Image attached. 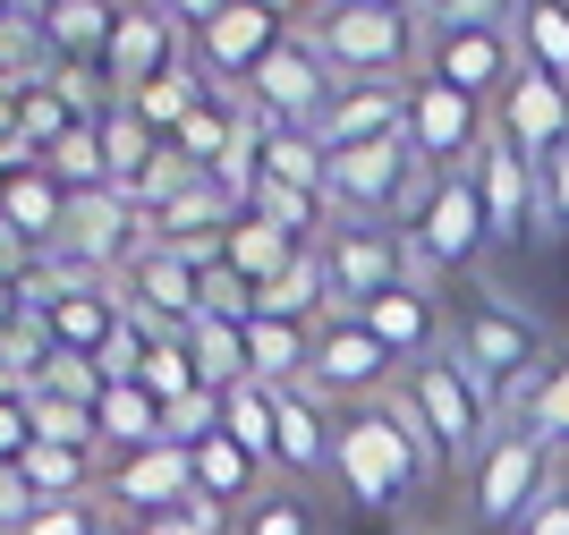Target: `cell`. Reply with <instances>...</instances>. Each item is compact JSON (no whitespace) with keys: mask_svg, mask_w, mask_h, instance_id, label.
Masks as SVG:
<instances>
[{"mask_svg":"<svg viewBox=\"0 0 569 535\" xmlns=\"http://www.w3.org/2000/svg\"><path fill=\"white\" fill-rule=\"evenodd\" d=\"M221 434H230V443L247 450L256 467H272V443H281V392H263V383L230 392V408H221Z\"/></svg>","mask_w":569,"mask_h":535,"instance_id":"1f68e13d","label":"cell"},{"mask_svg":"<svg viewBox=\"0 0 569 535\" xmlns=\"http://www.w3.org/2000/svg\"><path fill=\"white\" fill-rule=\"evenodd\" d=\"M519 51H527V69H545V77L569 86V0H527Z\"/></svg>","mask_w":569,"mask_h":535,"instance_id":"d6a6232c","label":"cell"},{"mask_svg":"<svg viewBox=\"0 0 569 535\" xmlns=\"http://www.w3.org/2000/svg\"><path fill=\"white\" fill-rule=\"evenodd\" d=\"M102 493H111L128 518H162V511H179V502H196V450H179V443L128 450V459H111Z\"/></svg>","mask_w":569,"mask_h":535,"instance_id":"d6986e66","label":"cell"},{"mask_svg":"<svg viewBox=\"0 0 569 535\" xmlns=\"http://www.w3.org/2000/svg\"><path fill=\"white\" fill-rule=\"evenodd\" d=\"M43 324H51V340H60L69 357H102V349L119 340V331H128V306H119V280H102V289H69V298L51 306Z\"/></svg>","mask_w":569,"mask_h":535,"instance_id":"7402d4cb","label":"cell"},{"mask_svg":"<svg viewBox=\"0 0 569 535\" xmlns=\"http://www.w3.org/2000/svg\"><path fill=\"white\" fill-rule=\"evenodd\" d=\"M527 425H536L552 450H569V349L552 357V374L536 383V399H527Z\"/></svg>","mask_w":569,"mask_h":535,"instance_id":"f35d334b","label":"cell"},{"mask_svg":"<svg viewBox=\"0 0 569 535\" xmlns=\"http://www.w3.org/2000/svg\"><path fill=\"white\" fill-rule=\"evenodd\" d=\"M527 0H433V34H519Z\"/></svg>","mask_w":569,"mask_h":535,"instance_id":"e575fe53","label":"cell"},{"mask_svg":"<svg viewBox=\"0 0 569 535\" xmlns=\"http://www.w3.org/2000/svg\"><path fill=\"white\" fill-rule=\"evenodd\" d=\"M433 467H442V459H433V443L417 434V417H408L400 399H375V408H357V417L332 425V476L366 502V511L408 502Z\"/></svg>","mask_w":569,"mask_h":535,"instance_id":"3957f363","label":"cell"},{"mask_svg":"<svg viewBox=\"0 0 569 535\" xmlns=\"http://www.w3.org/2000/svg\"><path fill=\"white\" fill-rule=\"evenodd\" d=\"M247 366H256L263 392H307L315 324H272V315H256V324H247Z\"/></svg>","mask_w":569,"mask_h":535,"instance_id":"cb8c5ba5","label":"cell"},{"mask_svg":"<svg viewBox=\"0 0 569 535\" xmlns=\"http://www.w3.org/2000/svg\"><path fill=\"white\" fill-rule=\"evenodd\" d=\"M26 493L34 502H94V450H60V443H34L18 459Z\"/></svg>","mask_w":569,"mask_h":535,"instance_id":"4dcf8cb0","label":"cell"},{"mask_svg":"<svg viewBox=\"0 0 569 535\" xmlns=\"http://www.w3.org/2000/svg\"><path fill=\"white\" fill-rule=\"evenodd\" d=\"M94 137H102V162H111V187H119V196H137L144 170L162 162V137H153L128 102H94Z\"/></svg>","mask_w":569,"mask_h":535,"instance_id":"d4e9b609","label":"cell"},{"mask_svg":"<svg viewBox=\"0 0 569 535\" xmlns=\"http://www.w3.org/2000/svg\"><path fill=\"white\" fill-rule=\"evenodd\" d=\"M26 399H34V443H60V450H102L94 408H77V399H43V392H26Z\"/></svg>","mask_w":569,"mask_h":535,"instance_id":"8d00e7d4","label":"cell"},{"mask_svg":"<svg viewBox=\"0 0 569 535\" xmlns=\"http://www.w3.org/2000/svg\"><path fill=\"white\" fill-rule=\"evenodd\" d=\"M119 18H128V0H51L43 9V43H51V60H60V77L94 69L102 43L119 34Z\"/></svg>","mask_w":569,"mask_h":535,"instance_id":"44dd1931","label":"cell"},{"mask_svg":"<svg viewBox=\"0 0 569 535\" xmlns=\"http://www.w3.org/2000/svg\"><path fill=\"white\" fill-rule=\"evenodd\" d=\"M144 392L162 399H188V392H204V383H196V357H188V340H153V357H144V374H137Z\"/></svg>","mask_w":569,"mask_h":535,"instance_id":"ab89813d","label":"cell"},{"mask_svg":"<svg viewBox=\"0 0 569 535\" xmlns=\"http://www.w3.org/2000/svg\"><path fill=\"white\" fill-rule=\"evenodd\" d=\"M34 392H43V399H77V408H94V399L111 392V383H102V366H94V357H69V349H60V357H51V374L34 383Z\"/></svg>","mask_w":569,"mask_h":535,"instance_id":"60d3db41","label":"cell"},{"mask_svg":"<svg viewBox=\"0 0 569 535\" xmlns=\"http://www.w3.org/2000/svg\"><path fill=\"white\" fill-rule=\"evenodd\" d=\"M552 459H561V450H552L527 417H501V434L485 443V459L468 467V527L476 535H519L527 511L561 485Z\"/></svg>","mask_w":569,"mask_h":535,"instance_id":"5b68a950","label":"cell"},{"mask_svg":"<svg viewBox=\"0 0 569 535\" xmlns=\"http://www.w3.org/2000/svg\"><path fill=\"white\" fill-rule=\"evenodd\" d=\"M94 434L111 459H128V450H153L162 443V399L144 392V383H111V392L94 399Z\"/></svg>","mask_w":569,"mask_h":535,"instance_id":"4316f807","label":"cell"},{"mask_svg":"<svg viewBox=\"0 0 569 535\" xmlns=\"http://www.w3.org/2000/svg\"><path fill=\"white\" fill-rule=\"evenodd\" d=\"M357 324L375 331L400 366H426V357L451 349V306H442L433 280H400V289H382L375 306H357Z\"/></svg>","mask_w":569,"mask_h":535,"instance_id":"e0dca14e","label":"cell"},{"mask_svg":"<svg viewBox=\"0 0 569 535\" xmlns=\"http://www.w3.org/2000/svg\"><path fill=\"white\" fill-rule=\"evenodd\" d=\"M485 137H493V111L485 102H468L459 86H442V77H408V145L426 153V170L442 179V170H468L476 153H485Z\"/></svg>","mask_w":569,"mask_h":535,"instance_id":"8fae6325","label":"cell"},{"mask_svg":"<svg viewBox=\"0 0 569 535\" xmlns=\"http://www.w3.org/2000/svg\"><path fill=\"white\" fill-rule=\"evenodd\" d=\"M204 264L213 256H179V247H144L128 273H119V306L137 315L144 331H162V340H179V331L204 315Z\"/></svg>","mask_w":569,"mask_h":535,"instance_id":"7c38bea8","label":"cell"},{"mask_svg":"<svg viewBox=\"0 0 569 535\" xmlns=\"http://www.w3.org/2000/svg\"><path fill=\"white\" fill-rule=\"evenodd\" d=\"M400 374L408 366L382 349L366 324H357L349 306H332V315L315 324V366H307V392L315 399H357V408H375V399H391Z\"/></svg>","mask_w":569,"mask_h":535,"instance_id":"30bf717a","label":"cell"},{"mask_svg":"<svg viewBox=\"0 0 569 535\" xmlns=\"http://www.w3.org/2000/svg\"><path fill=\"white\" fill-rule=\"evenodd\" d=\"M102 535H128V527H102Z\"/></svg>","mask_w":569,"mask_h":535,"instance_id":"f5cc1de1","label":"cell"},{"mask_svg":"<svg viewBox=\"0 0 569 535\" xmlns=\"http://www.w3.org/2000/svg\"><path fill=\"white\" fill-rule=\"evenodd\" d=\"M43 170H51L60 187H69V196H94V187H111V162H102L94 119H86V128H69V137L51 145V153H43Z\"/></svg>","mask_w":569,"mask_h":535,"instance_id":"836d02e7","label":"cell"},{"mask_svg":"<svg viewBox=\"0 0 569 535\" xmlns=\"http://www.w3.org/2000/svg\"><path fill=\"white\" fill-rule=\"evenodd\" d=\"M26 535H102V518H94V502H43L26 518Z\"/></svg>","mask_w":569,"mask_h":535,"instance_id":"f6af8a7d","label":"cell"},{"mask_svg":"<svg viewBox=\"0 0 569 535\" xmlns=\"http://www.w3.org/2000/svg\"><path fill=\"white\" fill-rule=\"evenodd\" d=\"M230 527H238V518L213 511V502L196 493V502H179V511H162V518H137L128 535H230Z\"/></svg>","mask_w":569,"mask_h":535,"instance_id":"b9f144b4","label":"cell"},{"mask_svg":"<svg viewBox=\"0 0 569 535\" xmlns=\"http://www.w3.org/2000/svg\"><path fill=\"white\" fill-rule=\"evenodd\" d=\"M323 256V273H332V306H375L382 289H400L408 280V247L400 230H366V221H332V238L315 247Z\"/></svg>","mask_w":569,"mask_h":535,"instance_id":"5bb4252c","label":"cell"},{"mask_svg":"<svg viewBox=\"0 0 569 535\" xmlns=\"http://www.w3.org/2000/svg\"><path fill=\"white\" fill-rule=\"evenodd\" d=\"M247 119H256V111H247ZM256 128H263V119H256ZM263 179L332 196V153L315 145V128H263Z\"/></svg>","mask_w":569,"mask_h":535,"instance_id":"f546056e","label":"cell"},{"mask_svg":"<svg viewBox=\"0 0 569 535\" xmlns=\"http://www.w3.org/2000/svg\"><path fill=\"white\" fill-rule=\"evenodd\" d=\"M0 18H9V0H0Z\"/></svg>","mask_w":569,"mask_h":535,"instance_id":"db71d44e","label":"cell"},{"mask_svg":"<svg viewBox=\"0 0 569 535\" xmlns=\"http://www.w3.org/2000/svg\"><path fill=\"white\" fill-rule=\"evenodd\" d=\"M307 43L332 60L340 86H408L426 69L433 26L391 0H323V9H307Z\"/></svg>","mask_w":569,"mask_h":535,"instance_id":"7a4b0ae2","label":"cell"},{"mask_svg":"<svg viewBox=\"0 0 569 535\" xmlns=\"http://www.w3.org/2000/svg\"><path fill=\"white\" fill-rule=\"evenodd\" d=\"M519 69H527L519 34H433V43H426V77L459 86L468 102H485V111L510 93V77H519Z\"/></svg>","mask_w":569,"mask_h":535,"instance_id":"ac0fdd59","label":"cell"},{"mask_svg":"<svg viewBox=\"0 0 569 535\" xmlns=\"http://www.w3.org/2000/svg\"><path fill=\"white\" fill-rule=\"evenodd\" d=\"M26 264H34V247L18 238V221H0V280H18Z\"/></svg>","mask_w":569,"mask_h":535,"instance_id":"681fc988","label":"cell"},{"mask_svg":"<svg viewBox=\"0 0 569 535\" xmlns=\"http://www.w3.org/2000/svg\"><path fill=\"white\" fill-rule=\"evenodd\" d=\"M493 137L519 153V162L545 170L552 153H569V86L545 69H519L510 77V93L493 102Z\"/></svg>","mask_w":569,"mask_h":535,"instance_id":"9a60e30c","label":"cell"},{"mask_svg":"<svg viewBox=\"0 0 569 535\" xmlns=\"http://www.w3.org/2000/svg\"><path fill=\"white\" fill-rule=\"evenodd\" d=\"M545 221H552V230H569V153H552V162H545Z\"/></svg>","mask_w":569,"mask_h":535,"instance_id":"bcb514c9","label":"cell"},{"mask_svg":"<svg viewBox=\"0 0 569 535\" xmlns=\"http://www.w3.org/2000/svg\"><path fill=\"white\" fill-rule=\"evenodd\" d=\"M298 26H307V18H298L289 0H230L221 18H204L188 34V51H196V69L213 77V86L247 93V86H256V69L289 43V34H298Z\"/></svg>","mask_w":569,"mask_h":535,"instance_id":"ba28073f","label":"cell"},{"mask_svg":"<svg viewBox=\"0 0 569 535\" xmlns=\"http://www.w3.org/2000/svg\"><path fill=\"white\" fill-rule=\"evenodd\" d=\"M298 256H307V247H298L289 230H272L263 212H238V221H230V238H221V264H230V273L247 280L256 298H263V289H272V280H281Z\"/></svg>","mask_w":569,"mask_h":535,"instance_id":"603a6c76","label":"cell"},{"mask_svg":"<svg viewBox=\"0 0 569 535\" xmlns=\"http://www.w3.org/2000/svg\"><path fill=\"white\" fill-rule=\"evenodd\" d=\"M519 535H569V485H552L536 511H527V527Z\"/></svg>","mask_w":569,"mask_h":535,"instance_id":"7dc6e473","label":"cell"},{"mask_svg":"<svg viewBox=\"0 0 569 535\" xmlns=\"http://www.w3.org/2000/svg\"><path fill=\"white\" fill-rule=\"evenodd\" d=\"M391 9H408V18H433V0H391Z\"/></svg>","mask_w":569,"mask_h":535,"instance_id":"f907efd6","label":"cell"},{"mask_svg":"<svg viewBox=\"0 0 569 535\" xmlns=\"http://www.w3.org/2000/svg\"><path fill=\"white\" fill-rule=\"evenodd\" d=\"M332 93H340L332 60H323V51L307 43V26H298V34H289V43L256 69V86H247V111H256L263 128H315Z\"/></svg>","mask_w":569,"mask_h":535,"instance_id":"4fadbf2b","label":"cell"},{"mask_svg":"<svg viewBox=\"0 0 569 535\" xmlns=\"http://www.w3.org/2000/svg\"><path fill=\"white\" fill-rule=\"evenodd\" d=\"M400 247H408V280H433V289L493 256V221H485L476 170H442V179L426 187V205L400 221Z\"/></svg>","mask_w":569,"mask_h":535,"instance_id":"8992f818","label":"cell"},{"mask_svg":"<svg viewBox=\"0 0 569 535\" xmlns=\"http://www.w3.org/2000/svg\"><path fill=\"white\" fill-rule=\"evenodd\" d=\"M221 408H230L221 392H188V399H170V408H162V443H179V450L213 443V434H221Z\"/></svg>","mask_w":569,"mask_h":535,"instance_id":"74e56055","label":"cell"},{"mask_svg":"<svg viewBox=\"0 0 569 535\" xmlns=\"http://www.w3.org/2000/svg\"><path fill=\"white\" fill-rule=\"evenodd\" d=\"M26 450H34V399L0 392V467H18Z\"/></svg>","mask_w":569,"mask_h":535,"instance_id":"ee69618b","label":"cell"},{"mask_svg":"<svg viewBox=\"0 0 569 535\" xmlns=\"http://www.w3.org/2000/svg\"><path fill=\"white\" fill-rule=\"evenodd\" d=\"M400 408L417 417V434L433 443V459H442V467H476V459H485V443L501 434V399L468 374V357H459V349L408 366L400 374Z\"/></svg>","mask_w":569,"mask_h":535,"instance_id":"277c9868","label":"cell"},{"mask_svg":"<svg viewBox=\"0 0 569 535\" xmlns=\"http://www.w3.org/2000/svg\"><path fill=\"white\" fill-rule=\"evenodd\" d=\"M408 128V86H340L315 119V145L323 153H349V145H375V137H400Z\"/></svg>","mask_w":569,"mask_h":535,"instance_id":"ffe728a7","label":"cell"},{"mask_svg":"<svg viewBox=\"0 0 569 535\" xmlns=\"http://www.w3.org/2000/svg\"><path fill=\"white\" fill-rule=\"evenodd\" d=\"M230 535H323V518H315L307 493H256Z\"/></svg>","mask_w":569,"mask_h":535,"instance_id":"d590c367","label":"cell"},{"mask_svg":"<svg viewBox=\"0 0 569 535\" xmlns=\"http://www.w3.org/2000/svg\"><path fill=\"white\" fill-rule=\"evenodd\" d=\"M272 467H289V476H323V467H332V425H323V399H315V392H281V443H272Z\"/></svg>","mask_w":569,"mask_h":535,"instance_id":"83f0119b","label":"cell"},{"mask_svg":"<svg viewBox=\"0 0 569 535\" xmlns=\"http://www.w3.org/2000/svg\"><path fill=\"white\" fill-rule=\"evenodd\" d=\"M451 349L468 357V374L485 383V392L501 399V417H527V399H536V383L552 374V331L536 306H519L510 289H485V280H468L451 306Z\"/></svg>","mask_w":569,"mask_h":535,"instance_id":"6da1fadb","label":"cell"},{"mask_svg":"<svg viewBox=\"0 0 569 535\" xmlns=\"http://www.w3.org/2000/svg\"><path fill=\"white\" fill-rule=\"evenodd\" d=\"M144 9H162L170 26H188V34H196V26H204V18H221L230 0H144Z\"/></svg>","mask_w":569,"mask_h":535,"instance_id":"c3c4849f","label":"cell"},{"mask_svg":"<svg viewBox=\"0 0 569 535\" xmlns=\"http://www.w3.org/2000/svg\"><path fill=\"white\" fill-rule=\"evenodd\" d=\"M204 315H221V324H256V289L230 273V264H204Z\"/></svg>","mask_w":569,"mask_h":535,"instance_id":"7bdbcfd3","label":"cell"},{"mask_svg":"<svg viewBox=\"0 0 569 535\" xmlns=\"http://www.w3.org/2000/svg\"><path fill=\"white\" fill-rule=\"evenodd\" d=\"M256 485H263V467L247 459V450L230 443V434H213V443H196V493H204V502H213V511H247V502H256Z\"/></svg>","mask_w":569,"mask_h":535,"instance_id":"f1b7e54d","label":"cell"},{"mask_svg":"<svg viewBox=\"0 0 569 535\" xmlns=\"http://www.w3.org/2000/svg\"><path fill=\"white\" fill-rule=\"evenodd\" d=\"M476 196H485V221H493V247H519V238L552 230L545 221V170L519 162L501 137H485V153H476Z\"/></svg>","mask_w":569,"mask_h":535,"instance_id":"2e32d148","label":"cell"},{"mask_svg":"<svg viewBox=\"0 0 569 535\" xmlns=\"http://www.w3.org/2000/svg\"><path fill=\"white\" fill-rule=\"evenodd\" d=\"M188 60H196V51H188V26H170L162 9L128 0L119 34L102 43V60H94V93H102V102H137V93H153L162 77H179Z\"/></svg>","mask_w":569,"mask_h":535,"instance_id":"9c48e42d","label":"cell"},{"mask_svg":"<svg viewBox=\"0 0 569 535\" xmlns=\"http://www.w3.org/2000/svg\"><path fill=\"white\" fill-rule=\"evenodd\" d=\"M426 153L400 137H375V145H349V153H332V212L340 221H366V230H391V221H408V212L426 205Z\"/></svg>","mask_w":569,"mask_h":535,"instance_id":"52a82bcc","label":"cell"},{"mask_svg":"<svg viewBox=\"0 0 569 535\" xmlns=\"http://www.w3.org/2000/svg\"><path fill=\"white\" fill-rule=\"evenodd\" d=\"M179 340H188V357H196V383H204V392H247V383H256V366H247V324H221V315H196L188 331H179Z\"/></svg>","mask_w":569,"mask_h":535,"instance_id":"484cf974","label":"cell"},{"mask_svg":"<svg viewBox=\"0 0 569 535\" xmlns=\"http://www.w3.org/2000/svg\"><path fill=\"white\" fill-rule=\"evenodd\" d=\"M289 9H323V0H289Z\"/></svg>","mask_w":569,"mask_h":535,"instance_id":"816d5d0a","label":"cell"}]
</instances>
